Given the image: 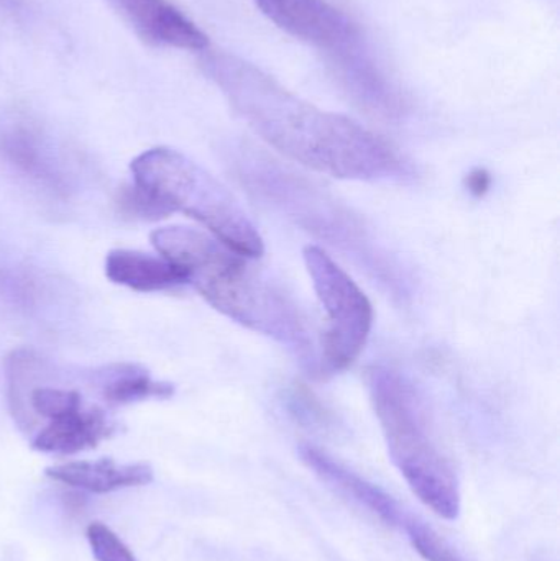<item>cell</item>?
<instances>
[{
    "mask_svg": "<svg viewBox=\"0 0 560 561\" xmlns=\"http://www.w3.org/2000/svg\"><path fill=\"white\" fill-rule=\"evenodd\" d=\"M46 474L59 483L94 494H107L125 490V488L145 486L153 481V470L150 465H118L111 458L56 465V467L48 468Z\"/></svg>",
    "mask_w": 560,
    "mask_h": 561,
    "instance_id": "12",
    "label": "cell"
},
{
    "mask_svg": "<svg viewBox=\"0 0 560 561\" xmlns=\"http://www.w3.org/2000/svg\"><path fill=\"white\" fill-rule=\"evenodd\" d=\"M367 385L388 455L411 493L441 519H459L462 496L456 470L437 445L413 382L397 369L374 366Z\"/></svg>",
    "mask_w": 560,
    "mask_h": 561,
    "instance_id": "3",
    "label": "cell"
},
{
    "mask_svg": "<svg viewBox=\"0 0 560 561\" xmlns=\"http://www.w3.org/2000/svg\"><path fill=\"white\" fill-rule=\"evenodd\" d=\"M88 540L92 556L98 561H137L124 542L104 524L88 527Z\"/></svg>",
    "mask_w": 560,
    "mask_h": 561,
    "instance_id": "18",
    "label": "cell"
},
{
    "mask_svg": "<svg viewBox=\"0 0 560 561\" xmlns=\"http://www.w3.org/2000/svg\"><path fill=\"white\" fill-rule=\"evenodd\" d=\"M89 382L111 405H127L147 399H170L174 385L157 381L148 369L134 363H112L89 373Z\"/></svg>",
    "mask_w": 560,
    "mask_h": 561,
    "instance_id": "14",
    "label": "cell"
},
{
    "mask_svg": "<svg viewBox=\"0 0 560 561\" xmlns=\"http://www.w3.org/2000/svg\"><path fill=\"white\" fill-rule=\"evenodd\" d=\"M209 49V48H207ZM203 51L204 72L233 111L283 157L345 181H404L410 164L357 122L296 98L272 76L233 55Z\"/></svg>",
    "mask_w": 560,
    "mask_h": 561,
    "instance_id": "1",
    "label": "cell"
},
{
    "mask_svg": "<svg viewBox=\"0 0 560 561\" xmlns=\"http://www.w3.org/2000/svg\"><path fill=\"white\" fill-rule=\"evenodd\" d=\"M0 161L48 199L65 203L76 191L71 161L48 128L26 108L0 112Z\"/></svg>",
    "mask_w": 560,
    "mask_h": 561,
    "instance_id": "7",
    "label": "cell"
},
{
    "mask_svg": "<svg viewBox=\"0 0 560 561\" xmlns=\"http://www.w3.org/2000/svg\"><path fill=\"white\" fill-rule=\"evenodd\" d=\"M404 536L424 561H469L420 517L414 519Z\"/></svg>",
    "mask_w": 560,
    "mask_h": 561,
    "instance_id": "16",
    "label": "cell"
},
{
    "mask_svg": "<svg viewBox=\"0 0 560 561\" xmlns=\"http://www.w3.org/2000/svg\"><path fill=\"white\" fill-rule=\"evenodd\" d=\"M134 183L170 214L203 224L224 245L249 259L263 255V239L232 193L181 151L150 148L130 163Z\"/></svg>",
    "mask_w": 560,
    "mask_h": 561,
    "instance_id": "4",
    "label": "cell"
},
{
    "mask_svg": "<svg viewBox=\"0 0 560 561\" xmlns=\"http://www.w3.org/2000/svg\"><path fill=\"white\" fill-rule=\"evenodd\" d=\"M487 184H489V180H487L485 174L479 173V176H472L470 178V187L472 190L470 191H482L485 190Z\"/></svg>",
    "mask_w": 560,
    "mask_h": 561,
    "instance_id": "19",
    "label": "cell"
},
{
    "mask_svg": "<svg viewBox=\"0 0 560 561\" xmlns=\"http://www.w3.org/2000/svg\"><path fill=\"white\" fill-rule=\"evenodd\" d=\"M105 276L137 293H163L186 284L183 273L163 256L138 250H112L105 256Z\"/></svg>",
    "mask_w": 560,
    "mask_h": 561,
    "instance_id": "13",
    "label": "cell"
},
{
    "mask_svg": "<svg viewBox=\"0 0 560 561\" xmlns=\"http://www.w3.org/2000/svg\"><path fill=\"white\" fill-rule=\"evenodd\" d=\"M148 45L206 51L209 38L168 0H104Z\"/></svg>",
    "mask_w": 560,
    "mask_h": 561,
    "instance_id": "10",
    "label": "cell"
},
{
    "mask_svg": "<svg viewBox=\"0 0 560 561\" xmlns=\"http://www.w3.org/2000/svg\"><path fill=\"white\" fill-rule=\"evenodd\" d=\"M115 206L122 216L128 217V219L145 220V222H158V220L168 219L171 216L151 194L135 183L118 190Z\"/></svg>",
    "mask_w": 560,
    "mask_h": 561,
    "instance_id": "17",
    "label": "cell"
},
{
    "mask_svg": "<svg viewBox=\"0 0 560 561\" xmlns=\"http://www.w3.org/2000/svg\"><path fill=\"white\" fill-rule=\"evenodd\" d=\"M48 279L28 266L0 265V304L15 313L30 317L48 302Z\"/></svg>",
    "mask_w": 560,
    "mask_h": 561,
    "instance_id": "15",
    "label": "cell"
},
{
    "mask_svg": "<svg viewBox=\"0 0 560 561\" xmlns=\"http://www.w3.org/2000/svg\"><path fill=\"white\" fill-rule=\"evenodd\" d=\"M260 12L283 32L329 51L354 46L357 28L325 0H253Z\"/></svg>",
    "mask_w": 560,
    "mask_h": 561,
    "instance_id": "8",
    "label": "cell"
},
{
    "mask_svg": "<svg viewBox=\"0 0 560 561\" xmlns=\"http://www.w3.org/2000/svg\"><path fill=\"white\" fill-rule=\"evenodd\" d=\"M306 270L328 316L321 340V375L348 368L364 352L374 327V306L367 294L321 247L302 252Z\"/></svg>",
    "mask_w": 560,
    "mask_h": 561,
    "instance_id": "5",
    "label": "cell"
},
{
    "mask_svg": "<svg viewBox=\"0 0 560 561\" xmlns=\"http://www.w3.org/2000/svg\"><path fill=\"white\" fill-rule=\"evenodd\" d=\"M151 243L214 309L292 350L312 375L321 373L308 320L292 296L249 256L190 227H163Z\"/></svg>",
    "mask_w": 560,
    "mask_h": 561,
    "instance_id": "2",
    "label": "cell"
},
{
    "mask_svg": "<svg viewBox=\"0 0 560 561\" xmlns=\"http://www.w3.org/2000/svg\"><path fill=\"white\" fill-rule=\"evenodd\" d=\"M299 458L302 463L328 486L334 488L338 493L344 494L348 500L354 501L362 510L377 517L378 520L391 529L407 533L408 527L413 524L416 517L408 514L400 506L397 500L387 491L381 490L377 484L362 478L361 474L352 471L351 468L334 460L331 455L322 451L321 448L302 444L298 448Z\"/></svg>",
    "mask_w": 560,
    "mask_h": 561,
    "instance_id": "9",
    "label": "cell"
},
{
    "mask_svg": "<svg viewBox=\"0 0 560 561\" xmlns=\"http://www.w3.org/2000/svg\"><path fill=\"white\" fill-rule=\"evenodd\" d=\"M115 432V424L101 408L82 404L49 419L33 438V450L75 455L98 447Z\"/></svg>",
    "mask_w": 560,
    "mask_h": 561,
    "instance_id": "11",
    "label": "cell"
},
{
    "mask_svg": "<svg viewBox=\"0 0 560 561\" xmlns=\"http://www.w3.org/2000/svg\"><path fill=\"white\" fill-rule=\"evenodd\" d=\"M239 168L240 178L253 193L285 210L309 232L339 245V249L345 247L348 252L361 256L362 262L372 265V255L368 253L370 247L362 236V227L348 214L341 213L332 201L325 199L311 184L283 170L275 161L263 160L255 154H245L239 161Z\"/></svg>",
    "mask_w": 560,
    "mask_h": 561,
    "instance_id": "6",
    "label": "cell"
}]
</instances>
